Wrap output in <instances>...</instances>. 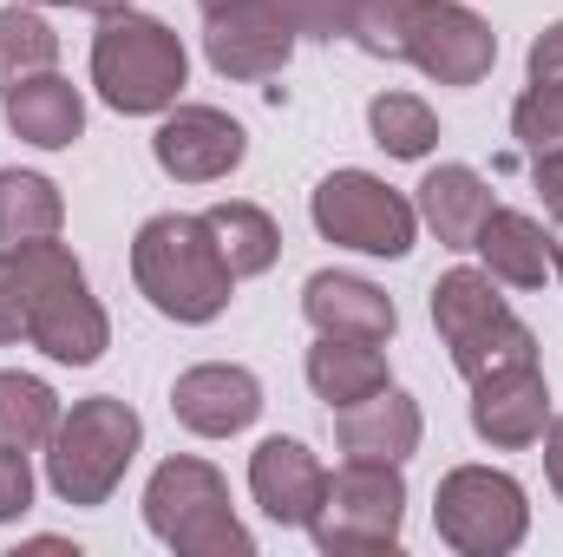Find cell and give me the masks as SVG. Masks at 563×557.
<instances>
[{"instance_id": "4", "label": "cell", "mask_w": 563, "mask_h": 557, "mask_svg": "<svg viewBox=\"0 0 563 557\" xmlns=\"http://www.w3.org/2000/svg\"><path fill=\"white\" fill-rule=\"evenodd\" d=\"M144 446V419L119 401V394H92V401H73V414H59V433L46 439V485L59 505H106L132 459Z\"/></svg>"}, {"instance_id": "2", "label": "cell", "mask_w": 563, "mask_h": 557, "mask_svg": "<svg viewBox=\"0 0 563 557\" xmlns=\"http://www.w3.org/2000/svg\"><path fill=\"white\" fill-rule=\"evenodd\" d=\"M92 86L119 119H157V112H170L184 99L190 53L157 13L119 7L92 33Z\"/></svg>"}, {"instance_id": "17", "label": "cell", "mask_w": 563, "mask_h": 557, "mask_svg": "<svg viewBox=\"0 0 563 557\" xmlns=\"http://www.w3.org/2000/svg\"><path fill=\"white\" fill-rule=\"evenodd\" d=\"M525 92L511 106V139L525 144L531 157L563 151V20H551L538 40H531V59H525Z\"/></svg>"}, {"instance_id": "32", "label": "cell", "mask_w": 563, "mask_h": 557, "mask_svg": "<svg viewBox=\"0 0 563 557\" xmlns=\"http://www.w3.org/2000/svg\"><path fill=\"white\" fill-rule=\"evenodd\" d=\"M26 341V282L13 270V256L0 250V348Z\"/></svg>"}, {"instance_id": "6", "label": "cell", "mask_w": 563, "mask_h": 557, "mask_svg": "<svg viewBox=\"0 0 563 557\" xmlns=\"http://www.w3.org/2000/svg\"><path fill=\"white\" fill-rule=\"evenodd\" d=\"M439 545L459 557H505L531 538V499L498 466H452L432 492Z\"/></svg>"}, {"instance_id": "7", "label": "cell", "mask_w": 563, "mask_h": 557, "mask_svg": "<svg viewBox=\"0 0 563 557\" xmlns=\"http://www.w3.org/2000/svg\"><path fill=\"white\" fill-rule=\"evenodd\" d=\"M407 525V479L387 459H347L341 472H328V492L308 518V538L328 557L347 551H394Z\"/></svg>"}, {"instance_id": "11", "label": "cell", "mask_w": 563, "mask_h": 557, "mask_svg": "<svg viewBox=\"0 0 563 557\" xmlns=\"http://www.w3.org/2000/svg\"><path fill=\"white\" fill-rule=\"evenodd\" d=\"M203 59L217 79H276L295 59V33L269 0H230L203 13Z\"/></svg>"}, {"instance_id": "3", "label": "cell", "mask_w": 563, "mask_h": 557, "mask_svg": "<svg viewBox=\"0 0 563 557\" xmlns=\"http://www.w3.org/2000/svg\"><path fill=\"white\" fill-rule=\"evenodd\" d=\"M7 256H13V270L26 282V341H33L46 361H59V368H92V361L112 348V321H106L99 295L86 288L79 256H73L59 237L20 243V250H7Z\"/></svg>"}, {"instance_id": "23", "label": "cell", "mask_w": 563, "mask_h": 557, "mask_svg": "<svg viewBox=\"0 0 563 557\" xmlns=\"http://www.w3.org/2000/svg\"><path fill=\"white\" fill-rule=\"evenodd\" d=\"M203 223H210V237H217V250H223V263H230V276H236V282L269 276V270H276L282 230H276V217H269L263 204L230 197V204H210V210H203Z\"/></svg>"}, {"instance_id": "1", "label": "cell", "mask_w": 563, "mask_h": 557, "mask_svg": "<svg viewBox=\"0 0 563 557\" xmlns=\"http://www.w3.org/2000/svg\"><path fill=\"white\" fill-rule=\"evenodd\" d=\"M132 282H139L144 302L164 321H177V328L217 321L230 308V295H236V276H230L210 223L190 217V210H157V217L139 223V237H132Z\"/></svg>"}, {"instance_id": "9", "label": "cell", "mask_w": 563, "mask_h": 557, "mask_svg": "<svg viewBox=\"0 0 563 557\" xmlns=\"http://www.w3.org/2000/svg\"><path fill=\"white\" fill-rule=\"evenodd\" d=\"M407 66H420L432 86H478L498 66V33L465 0H420L407 33Z\"/></svg>"}, {"instance_id": "31", "label": "cell", "mask_w": 563, "mask_h": 557, "mask_svg": "<svg viewBox=\"0 0 563 557\" xmlns=\"http://www.w3.org/2000/svg\"><path fill=\"white\" fill-rule=\"evenodd\" d=\"M33 512V466L20 446H0V525Z\"/></svg>"}, {"instance_id": "27", "label": "cell", "mask_w": 563, "mask_h": 557, "mask_svg": "<svg viewBox=\"0 0 563 557\" xmlns=\"http://www.w3.org/2000/svg\"><path fill=\"white\" fill-rule=\"evenodd\" d=\"M367 132H374V144L387 157L420 164V157H432V144H439V119H432V106H426L420 92H374Z\"/></svg>"}, {"instance_id": "34", "label": "cell", "mask_w": 563, "mask_h": 557, "mask_svg": "<svg viewBox=\"0 0 563 557\" xmlns=\"http://www.w3.org/2000/svg\"><path fill=\"white\" fill-rule=\"evenodd\" d=\"M544 479L563 499V414H551V426H544Z\"/></svg>"}, {"instance_id": "36", "label": "cell", "mask_w": 563, "mask_h": 557, "mask_svg": "<svg viewBox=\"0 0 563 557\" xmlns=\"http://www.w3.org/2000/svg\"><path fill=\"white\" fill-rule=\"evenodd\" d=\"M551 276L563 282V223H558V237H551Z\"/></svg>"}, {"instance_id": "22", "label": "cell", "mask_w": 563, "mask_h": 557, "mask_svg": "<svg viewBox=\"0 0 563 557\" xmlns=\"http://www.w3.org/2000/svg\"><path fill=\"white\" fill-rule=\"evenodd\" d=\"M505 315H511V302L498 295L492 270H445V276L432 282V328H439L445 354H459L465 341H478Z\"/></svg>"}, {"instance_id": "12", "label": "cell", "mask_w": 563, "mask_h": 557, "mask_svg": "<svg viewBox=\"0 0 563 557\" xmlns=\"http://www.w3.org/2000/svg\"><path fill=\"white\" fill-rule=\"evenodd\" d=\"M263 381L236 361H203V368H184L170 381V414L184 433L197 439H236L263 419Z\"/></svg>"}, {"instance_id": "24", "label": "cell", "mask_w": 563, "mask_h": 557, "mask_svg": "<svg viewBox=\"0 0 563 557\" xmlns=\"http://www.w3.org/2000/svg\"><path fill=\"white\" fill-rule=\"evenodd\" d=\"M66 230V197L53 177L40 171H20L7 164L0 171V250H20V243H46Z\"/></svg>"}, {"instance_id": "28", "label": "cell", "mask_w": 563, "mask_h": 557, "mask_svg": "<svg viewBox=\"0 0 563 557\" xmlns=\"http://www.w3.org/2000/svg\"><path fill=\"white\" fill-rule=\"evenodd\" d=\"M413 13H420V0H347V40H354L367 59L400 66V59H407Z\"/></svg>"}, {"instance_id": "16", "label": "cell", "mask_w": 563, "mask_h": 557, "mask_svg": "<svg viewBox=\"0 0 563 557\" xmlns=\"http://www.w3.org/2000/svg\"><path fill=\"white\" fill-rule=\"evenodd\" d=\"M250 492H256L263 518L308 532V518H314V505H321V492H328V466H321L301 439H282L276 433V439H263V446L250 452Z\"/></svg>"}, {"instance_id": "33", "label": "cell", "mask_w": 563, "mask_h": 557, "mask_svg": "<svg viewBox=\"0 0 563 557\" xmlns=\"http://www.w3.org/2000/svg\"><path fill=\"white\" fill-rule=\"evenodd\" d=\"M531 184H538V197H544V210L563 223V151H544V157H531Z\"/></svg>"}, {"instance_id": "35", "label": "cell", "mask_w": 563, "mask_h": 557, "mask_svg": "<svg viewBox=\"0 0 563 557\" xmlns=\"http://www.w3.org/2000/svg\"><path fill=\"white\" fill-rule=\"evenodd\" d=\"M40 7H79V13H119V7H132V0H40Z\"/></svg>"}, {"instance_id": "13", "label": "cell", "mask_w": 563, "mask_h": 557, "mask_svg": "<svg viewBox=\"0 0 563 557\" xmlns=\"http://www.w3.org/2000/svg\"><path fill=\"white\" fill-rule=\"evenodd\" d=\"M551 426V381L538 368H511V374H485L472 381V433L498 452H525L538 446Z\"/></svg>"}, {"instance_id": "10", "label": "cell", "mask_w": 563, "mask_h": 557, "mask_svg": "<svg viewBox=\"0 0 563 557\" xmlns=\"http://www.w3.org/2000/svg\"><path fill=\"white\" fill-rule=\"evenodd\" d=\"M151 157L177 184H217V177H230L250 157V132L230 112H217V106H184L177 99L170 112H157Z\"/></svg>"}, {"instance_id": "5", "label": "cell", "mask_w": 563, "mask_h": 557, "mask_svg": "<svg viewBox=\"0 0 563 557\" xmlns=\"http://www.w3.org/2000/svg\"><path fill=\"white\" fill-rule=\"evenodd\" d=\"M144 525L157 545H170L177 557H250L256 538L243 532L236 505H230V479L210 459H164L144 485Z\"/></svg>"}, {"instance_id": "18", "label": "cell", "mask_w": 563, "mask_h": 557, "mask_svg": "<svg viewBox=\"0 0 563 557\" xmlns=\"http://www.w3.org/2000/svg\"><path fill=\"white\" fill-rule=\"evenodd\" d=\"M314 401H328V414L380 394L394 374H387V341H347V335H314L308 361H301Z\"/></svg>"}, {"instance_id": "8", "label": "cell", "mask_w": 563, "mask_h": 557, "mask_svg": "<svg viewBox=\"0 0 563 557\" xmlns=\"http://www.w3.org/2000/svg\"><path fill=\"white\" fill-rule=\"evenodd\" d=\"M308 217L328 243L361 256H407L420 243V210L374 171H328L308 197Z\"/></svg>"}, {"instance_id": "20", "label": "cell", "mask_w": 563, "mask_h": 557, "mask_svg": "<svg viewBox=\"0 0 563 557\" xmlns=\"http://www.w3.org/2000/svg\"><path fill=\"white\" fill-rule=\"evenodd\" d=\"M420 223L445 243V250H472L478 223L492 217V184L472 171V164H439L420 177V197H413Z\"/></svg>"}, {"instance_id": "26", "label": "cell", "mask_w": 563, "mask_h": 557, "mask_svg": "<svg viewBox=\"0 0 563 557\" xmlns=\"http://www.w3.org/2000/svg\"><path fill=\"white\" fill-rule=\"evenodd\" d=\"M59 66V33L40 7H0V99Z\"/></svg>"}, {"instance_id": "25", "label": "cell", "mask_w": 563, "mask_h": 557, "mask_svg": "<svg viewBox=\"0 0 563 557\" xmlns=\"http://www.w3.org/2000/svg\"><path fill=\"white\" fill-rule=\"evenodd\" d=\"M53 433H59V394H53L40 374L0 368V446L46 452Z\"/></svg>"}, {"instance_id": "19", "label": "cell", "mask_w": 563, "mask_h": 557, "mask_svg": "<svg viewBox=\"0 0 563 557\" xmlns=\"http://www.w3.org/2000/svg\"><path fill=\"white\" fill-rule=\"evenodd\" d=\"M0 112H7V132L20 144H33V151H66V144L86 132V99L59 73H40V79L13 86L0 99Z\"/></svg>"}, {"instance_id": "37", "label": "cell", "mask_w": 563, "mask_h": 557, "mask_svg": "<svg viewBox=\"0 0 563 557\" xmlns=\"http://www.w3.org/2000/svg\"><path fill=\"white\" fill-rule=\"evenodd\" d=\"M197 7H203V13H217V7H230V0H197Z\"/></svg>"}, {"instance_id": "29", "label": "cell", "mask_w": 563, "mask_h": 557, "mask_svg": "<svg viewBox=\"0 0 563 557\" xmlns=\"http://www.w3.org/2000/svg\"><path fill=\"white\" fill-rule=\"evenodd\" d=\"M452 368H459L465 381H485V374H511V368H538V335H531L518 315H505L498 328H485L478 341H465V348L452 354Z\"/></svg>"}, {"instance_id": "30", "label": "cell", "mask_w": 563, "mask_h": 557, "mask_svg": "<svg viewBox=\"0 0 563 557\" xmlns=\"http://www.w3.org/2000/svg\"><path fill=\"white\" fill-rule=\"evenodd\" d=\"M295 40H347V0H269Z\"/></svg>"}, {"instance_id": "21", "label": "cell", "mask_w": 563, "mask_h": 557, "mask_svg": "<svg viewBox=\"0 0 563 557\" xmlns=\"http://www.w3.org/2000/svg\"><path fill=\"white\" fill-rule=\"evenodd\" d=\"M472 250L485 256V270L505 282V288H544L551 282V230L525 210H505L492 204V217L478 223Z\"/></svg>"}, {"instance_id": "14", "label": "cell", "mask_w": 563, "mask_h": 557, "mask_svg": "<svg viewBox=\"0 0 563 557\" xmlns=\"http://www.w3.org/2000/svg\"><path fill=\"white\" fill-rule=\"evenodd\" d=\"M301 315L314 335H347V341H394L400 308L380 282L347 276V270H314L301 282Z\"/></svg>"}, {"instance_id": "15", "label": "cell", "mask_w": 563, "mask_h": 557, "mask_svg": "<svg viewBox=\"0 0 563 557\" xmlns=\"http://www.w3.org/2000/svg\"><path fill=\"white\" fill-rule=\"evenodd\" d=\"M334 439H341L347 459H387V466H407V459L420 452V439H426V414H420V401H413L407 387L387 381L380 394H367V401H354V407L334 414Z\"/></svg>"}]
</instances>
